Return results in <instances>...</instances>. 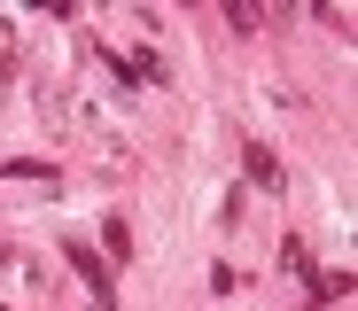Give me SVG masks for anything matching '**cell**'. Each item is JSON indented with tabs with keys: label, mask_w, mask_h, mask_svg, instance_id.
<instances>
[{
	"label": "cell",
	"mask_w": 358,
	"mask_h": 311,
	"mask_svg": "<svg viewBox=\"0 0 358 311\" xmlns=\"http://www.w3.org/2000/svg\"><path fill=\"white\" fill-rule=\"evenodd\" d=\"M242 156H250V179H257V187H280V164H273V148H257V140H250Z\"/></svg>",
	"instance_id": "6da1fadb"
},
{
	"label": "cell",
	"mask_w": 358,
	"mask_h": 311,
	"mask_svg": "<svg viewBox=\"0 0 358 311\" xmlns=\"http://www.w3.org/2000/svg\"><path fill=\"white\" fill-rule=\"evenodd\" d=\"M101 241H109V265H125V257H133V226H125V218H109Z\"/></svg>",
	"instance_id": "7a4b0ae2"
},
{
	"label": "cell",
	"mask_w": 358,
	"mask_h": 311,
	"mask_svg": "<svg viewBox=\"0 0 358 311\" xmlns=\"http://www.w3.org/2000/svg\"><path fill=\"white\" fill-rule=\"evenodd\" d=\"M0 171H8V179H55V164H47V156H8Z\"/></svg>",
	"instance_id": "3957f363"
}]
</instances>
